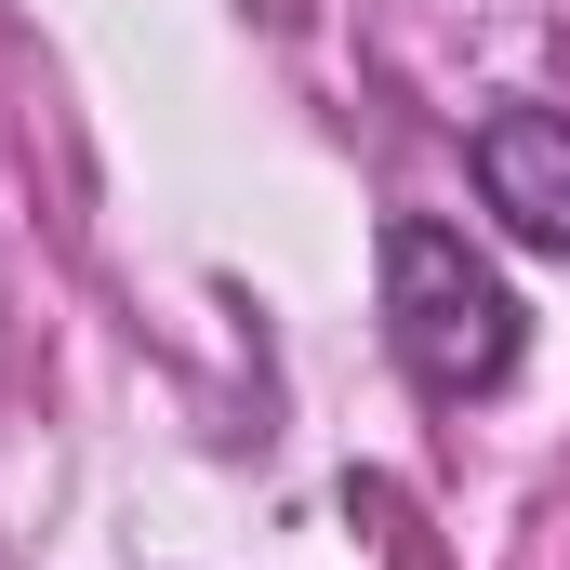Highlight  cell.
I'll list each match as a JSON object with an SVG mask.
<instances>
[{
	"label": "cell",
	"instance_id": "cell-1",
	"mask_svg": "<svg viewBox=\"0 0 570 570\" xmlns=\"http://www.w3.org/2000/svg\"><path fill=\"white\" fill-rule=\"evenodd\" d=\"M372 279H385V345H399V372H412L425 399L464 412V399H504V385H518V358H531V305L504 292V266H491L464 226L385 213Z\"/></svg>",
	"mask_w": 570,
	"mask_h": 570
},
{
	"label": "cell",
	"instance_id": "cell-2",
	"mask_svg": "<svg viewBox=\"0 0 570 570\" xmlns=\"http://www.w3.org/2000/svg\"><path fill=\"white\" fill-rule=\"evenodd\" d=\"M478 199L504 213V239L570 253V107H491L478 120Z\"/></svg>",
	"mask_w": 570,
	"mask_h": 570
}]
</instances>
